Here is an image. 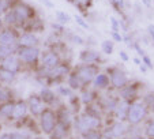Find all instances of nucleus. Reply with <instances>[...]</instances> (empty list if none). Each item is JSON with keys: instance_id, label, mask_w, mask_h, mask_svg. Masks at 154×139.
Returning <instances> with one entry per match:
<instances>
[{"instance_id": "obj_1", "label": "nucleus", "mask_w": 154, "mask_h": 139, "mask_svg": "<svg viewBox=\"0 0 154 139\" xmlns=\"http://www.w3.org/2000/svg\"><path fill=\"white\" fill-rule=\"evenodd\" d=\"M72 127L76 132H79L82 135V134L91 130H101L104 127V120H102V117H98V116L82 112L79 115L74 116Z\"/></svg>"}, {"instance_id": "obj_2", "label": "nucleus", "mask_w": 154, "mask_h": 139, "mask_svg": "<svg viewBox=\"0 0 154 139\" xmlns=\"http://www.w3.org/2000/svg\"><path fill=\"white\" fill-rule=\"evenodd\" d=\"M40 46H27V48H18L17 56L22 61L25 70H29L33 73H37L40 68V57H41Z\"/></svg>"}, {"instance_id": "obj_3", "label": "nucleus", "mask_w": 154, "mask_h": 139, "mask_svg": "<svg viewBox=\"0 0 154 139\" xmlns=\"http://www.w3.org/2000/svg\"><path fill=\"white\" fill-rule=\"evenodd\" d=\"M100 68H101V66H97V64H85V63H81V64L74 66V71H75L76 75H78L79 79H81L83 89L91 86V83H93L96 75L100 73V71H101Z\"/></svg>"}, {"instance_id": "obj_4", "label": "nucleus", "mask_w": 154, "mask_h": 139, "mask_svg": "<svg viewBox=\"0 0 154 139\" xmlns=\"http://www.w3.org/2000/svg\"><path fill=\"white\" fill-rule=\"evenodd\" d=\"M15 17H17V22H18V29H23L29 22L34 20L35 18V11L30 4L23 3V2H19L14 6L12 8Z\"/></svg>"}, {"instance_id": "obj_5", "label": "nucleus", "mask_w": 154, "mask_h": 139, "mask_svg": "<svg viewBox=\"0 0 154 139\" xmlns=\"http://www.w3.org/2000/svg\"><path fill=\"white\" fill-rule=\"evenodd\" d=\"M105 73L109 76V81H111V87L113 90H117L119 91L120 89H123L124 86H127L130 83V78H128L127 73H125L123 68L120 67H108L105 70Z\"/></svg>"}, {"instance_id": "obj_6", "label": "nucleus", "mask_w": 154, "mask_h": 139, "mask_svg": "<svg viewBox=\"0 0 154 139\" xmlns=\"http://www.w3.org/2000/svg\"><path fill=\"white\" fill-rule=\"evenodd\" d=\"M40 128L44 134L51 135L52 131L55 130L56 124H57V117H56V110L55 108L45 107L44 110L40 113Z\"/></svg>"}, {"instance_id": "obj_7", "label": "nucleus", "mask_w": 154, "mask_h": 139, "mask_svg": "<svg viewBox=\"0 0 154 139\" xmlns=\"http://www.w3.org/2000/svg\"><path fill=\"white\" fill-rule=\"evenodd\" d=\"M64 59V56L56 49L55 46H49L48 49L41 52V57H40V68L41 70H48V68H53L55 66H57L61 60ZM38 68V70H40ZM37 70V71H38Z\"/></svg>"}, {"instance_id": "obj_8", "label": "nucleus", "mask_w": 154, "mask_h": 139, "mask_svg": "<svg viewBox=\"0 0 154 139\" xmlns=\"http://www.w3.org/2000/svg\"><path fill=\"white\" fill-rule=\"evenodd\" d=\"M130 132V124H125V122H113L112 124H108L102 130L104 139H120L123 136L128 135Z\"/></svg>"}, {"instance_id": "obj_9", "label": "nucleus", "mask_w": 154, "mask_h": 139, "mask_svg": "<svg viewBox=\"0 0 154 139\" xmlns=\"http://www.w3.org/2000/svg\"><path fill=\"white\" fill-rule=\"evenodd\" d=\"M149 110L143 105V102H132L130 104L128 108V115H127V123L130 125H138L146 119Z\"/></svg>"}, {"instance_id": "obj_10", "label": "nucleus", "mask_w": 154, "mask_h": 139, "mask_svg": "<svg viewBox=\"0 0 154 139\" xmlns=\"http://www.w3.org/2000/svg\"><path fill=\"white\" fill-rule=\"evenodd\" d=\"M142 87H143V85L140 83V82L135 81L134 83H132V82L130 81V83H128L127 86H124L123 89L119 90L120 100H124V101L130 102V104L137 102L138 98H139V91Z\"/></svg>"}, {"instance_id": "obj_11", "label": "nucleus", "mask_w": 154, "mask_h": 139, "mask_svg": "<svg viewBox=\"0 0 154 139\" xmlns=\"http://www.w3.org/2000/svg\"><path fill=\"white\" fill-rule=\"evenodd\" d=\"M20 37V32L17 27H8L4 26L3 30L0 32V45H8L14 46L18 44V40Z\"/></svg>"}, {"instance_id": "obj_12", "label": "nucleus", "mask_w": 154, "mask_h": 139, "mask_svg": "<svg viewBox=\"0 0 154 139\" xmlns=\"http://www.w3.org/2000/svg\"><path fill=\"white\" fill-rule=\"evenodd\" d=\"M79 61L85 64H97V66H101L104 63V59H102L101 53L96 49H91V48H86V49H82L79 52Z\"/></svg>"}, {"instance_id": "obj_13", "label": "nucleus", "mask_w": 154, "mask_h": 139, "mask_svg": "<svg viewBox=\"0 0 154 139\" xmlns=\"http://www.w3.org/2000/svg\"><path fill=\"white\" fill-rule=\"evenodd\" d=\"M0 67H3L4 70H8L11 73L17 74V75H19V74L23 73V71H26L23 64H22V61L19 60V57H18L17 55H12V56H10V57L4 59V60L0 63Z\"/></svg>"}, {"instance_id": "obj_14", "label": "nucleus", "mask_w": 154, "mask_h": 139, "mask_svg": "<svg viewBox=\"0 0 154 139\" xmlns=\"http://www.w3.org/2000/svg\"><path fill=\"white\" fill-rule=\"evenodd\" d=\"M38 94H40L42 102L45 104V107L53 108L55 105L60 104V101H59V96L56 94L55 90H52V87H49V86H42V89L40 90Z\"/></svg>"}, {"instance_id": "obj_15", "label": "nucleus", "mask_w": 154, "mask_h": 139, "mask_svg": "<svg viewBox=\"0 0 154 139\" xmlns=\"http://www.w3.org/2000/svg\"><path fill=\"white\" fill-rule=\"evenodd\" d=\"M26 102H27V108H29V112L32 113V116H40V113L45 108V104L42 102L40 94H37V93H32L27 97Z\"/></svg>"}, {"instance_id": "obj_16", "label": "nucleus", "mask_w": 154, "mask_h": 139, "mask_svg": "<svg viewBox=\"0 0 154 139\" xmlns=\"http://www.w3.org/2000/svg\"><path fill=\"white\" fill-rule=\"evenodd\" d=\"M41 41L35 33H30V32H23L20 33V37L18 40L17 46L18 48H27V46H40Z\"/></svg>"}, {"instance_id": "obj_17", "label": "nucleus", "mask_w": 154, "mask_h": 139, "mask_svg": "<svg viewBox=\"0 0 154 139\" xmlns=\"http://www.w3.org/2000/svg\"><path fill=\"white\" fill-rule=\"evenodd\" d=\"M91 87L98 91H106V90L111 89V81H109V76L105 71H100L96 75L93 83H91Z\"/></svg>"}, {"instance_id": "obj_18", "label": "nucleus", "mask_w": 154, "mask_h": 139, "mask_svg": "<svg viewBox=\"0 0 154 139\" xmlns=\"http://www.w3.org/2000/svg\"><path fill=\"white\" fill-rule=\"evenodd\" d=\"M79 97H81V101L83 105H90L98 101L100 91L90 86V87H86V89H82Z\"/></svg>"}, {"instance_id": "obj_19", "label": "nucleus", "mask_w": 154, "mask_h": 139, "mask_svg": "<svg viewBox=\"0 0 154 139\" xmlns=\"http://www.w3.org/2000/svg\"><path fill=\"white\" fill-rule=\"evenodd\" d=\"M71 128L72 125H68V124H63V123H59L56 124L55 130L52 131L51 134V139H67L70 136V132H71Z\"/></svg>"}, {"instance_id": "obj_20", "label": "nucleus", "mask_w": 154, "mask_h": 139, "mask_svg": "<svg viewBox=\"0 0 154 139\" xmlns=\"http://www.w3.org/2000/svg\"><path fill=\"white\" fill-rule=\"evenodd\" d=\"M27 102L25 100H15L14 104V110H12V119L14 120H20L25 116H27Z\"/></svg>"}, {"instance_id": "obj_21", "label": "nucleus", "mask_w": 154, "mask_h": 139, "mask_svg": "<svg viewBox=\"0 0 154 139\" xmlns=\"http://www.w3.org/2000/svg\"><path fill=\"white\" fill-rule=\"evenodd\" d=\"M128 108H130V102L124 101V100H120L116 109H115V112H113L116 120H119V122H127Z\"/></svg>"}, {"instance_id": "obj_22", "label": "nucleus", "mask_w": 154, "mask_h": 139, "mask_svg": "<svg viewBox=\"0 0 154 139\" xmlns=\"http://www.w3.org/2000/svg\"><path fill=\"white\" fill-rule=\"evenodd\" d=\"M66 85H67L68 87H70L72 91H81L82 89H83V86H82V82H81V79H79V76L76 75V73L74 71V68H72V71H71L70 74H68V76H67V79H66Z\"/></svg>"}, {"instance_id": "obj_23", "label": "nucleus", "mask_w": 154, "mask_h": 139, "mask_svg": "<svg viewBox=\"0 0 154 139\" xmlns=\"http://www.w3.org/2000/svg\"><path fill=\"white\" fill-rule=\"evenodd\" d=\"M18 79V75L8 70H4L3 67H0V83L4 86H10Z\"/></svg>"}, {"instance_id": "obj_24", "label": "nucleus", "mask_w": 154, "mask_h": 139, "mask_svg": "<svg viewBox=\"0 0 154 139\" xmlns=\"http://www.w3.org/2000/svg\"><path fill=\"white\" fill-rule=\"evenodd\" d=\"M82 101H81V97H79V94H72V96L68 98V108H70L71 113H72L74 116L75 115H79L82 110Z\"/></svg>"}, {"instance_id": "obj_25", "label": "nucleus", "mask_w": 154, "mask_h": 139, "mask_svg": "<svg viewBox=\"0 0 154 139\" xmlns=\"http://www.w3.org/2000/svg\"><path fill=\"white\" fill-rule=\"evenodd\" d=\"M8 101H15V90L10 86H0V104Z\"/></svg>"}, {"instance_id": "obj_26", "label": "nucleus", "mask_w": 154, "mask_h": 139, "mask_svg": "<svg viewBox=\"0 0 154 139\" xmlns=\"http://www.w3.org/2000/svg\"><path fill=\"white\" fill-rule=\"evenodd\" d=\"M15 101H8L0 104V116L2 119H12V110H14Z\"/></svg>"}, {"instance_id": "obj_27", "label": "nucleus", "mask_w": 154, "mask_h": 139, "mask_svg": "<svg viewBox=\"0 0 154 139\" xmlns=\"http://www.w3.org/2000/svg\"><path fill=\"white\" fill-rule=\"evenodd\" d=\"M17 51H18V46H8V45H0V63L4 60V59L10 57L12 55H17Z\"/></svg>"}, {"instance_id": "obj_28", "label": "nucleus", "mask_w": 154, "mask_h": 139, "mask_svg": "<svg viewBox=\"0 0 154 139\" xmlns=\"http://www.w3.org/2000/svg\"><path fill=\"white\" fill-rule=\"evenodd\" d=\"M142 102L146 107V109L154 115V93H151V91L146 93L145 96L142 97Z\"/></svg>"}, {"instance_id": "obj_29", "label": "nucleus", "mask_w": 154, "mask_h": 139, "mask_svg": "<svg viewBox=\"0 0 154 139\" xmlns=\"http://www.w3.org/2000/svg\"><path fill=\"white\" fill-rule=\"evenodd\" d=\"M17 3H19V0H0V17L14 8Z\"/></svg>"}, {"instance_id": "obj_30", "label": "nucleus", "mask_w": 154, "mask_h": 139, "mask_svg": "<svg viewBox=\"0 0 154 139\" xmlns=\"http://www.w3.org/2000/svg\"><path fill=\"white\" fill-rule=\"evenodd\" d=\"M56 94H57L59 97L70 98L74 93H72V90H71L70 87L67 86V85H63V83H61V85H57V86H56Z\"/></svg>"}, {"instance_id": "obj_31", "label": "nucleus", "mask_w": 154, "mask_h": 139, "mask_svg": "<svg viewBox=\"0 0 154 139\" xmlns=\"http://www.w3.org/2000/svg\"><path fill=\"white\" fill-rule=\"evenodd\" d=\"M115 51V42L112 40H105L101 42V52L106 56H111Z\"/></svg>"}, {"instance_id": "obj_32", "label": "nucleus", "mask_w": 154, "mask_h": 139, "mask_svg": "<svg viewBox=\"0 0 154 139\" xmlns=\"http://www.w3.org/2000/svg\"><path fill=\"white\" fill-rule=\"evenodd\" d=\"M81 138L82 139H104V135H102L101 130H91L82 134Z\"/></svg>"}, {"instance_id": "obj_33", "label": "nucleus", "mask_w": 154, "mask_h": 139, "mask_svg": "<svg viewBox=\"0 0 154 139\" xmlns=\"http://www.w3.org/2000/svg\"><path fill=\"white\" fill-rule=\"evenodd\" d=\"M55 17H56L57 23H60V25H66V23H68L71 20V17L64 11H56Z\"/></svg>"}, {"instance_id": "obj_34", "label": "nucleus", "mask_w": 154, "mask_h": 139, "mask_svg": "<svg viewBox=\"0 0 154 139\" xmlns=\"http://www.w3.org/2000/svg\"><path fill=\"white\" fill-rule=\"evenodd\" d=\"M145 135L147 138H154V119L149 120L145 127Z\"/></svg>"}, {"instance_id": "obj_35", "label": "nucleus", "mask_w": 154, "mask_h": 139, "mask_svg": "<svg viewBox=\"0 0 154 139\" xmlns=\"http://www.w3.org/2000/svg\"><path fill=\"white\" fill-rule=\"evenodd\" d=\"M111 27H112V32H120V29H122V22H120L117 18L111 17Z\"/></svg>"}, {"instance_id": "obj_36", "label": "nucleus", "mask_w": 154, "mask_h": 139, "mask_svg": "<svg viewBox=\"0 0 154 139\" xmlns=\"http://www.w3.org/2000/svg\"><path fill=\"white\" fill-rule=\"evenodd\" d=\"M132 49L137 52V56H139V57H142V56L146 55L145 49H143L142 46H140V44L138 42V41H134V44H132Z\"/></svg>"}, {"instance_id": "obj_37", "label": "nucleus", "mask_w": 154, "mask_h": 139, "mask_svg": "<svg viewBox=\"0 0 154 139\" xmlns=\"http://www.w3.org/2000/svg\"><path fill=\"white\" fill-rule=\"evenodd\" d=\"M74 19H75V22L78 23V25H79L81 27H83L85 30H89V29H90V26H89V23H87L86 20H85L83 18L81 17V15H75V17H74Z\"/></svg>"}, {"instance_id": "obj_38", "label": "nucleus", "mask_w": 154, "mask_h": 139, "mask_svg": "<svg viewBox=\"0 0 154 139\" xmlns=\"http://www.w3.org/2000/svg\"><path fill=\"white\" fill-rule=\"evenodd\" d=\"M140 59H142V63H143V64H145V66H146V67H147V68H149V70H151V68H153V67H154L153 61H151V59H150V57H149V56H147V55L142 56V57H140Z\"/></svg>"}, {"instance_id": "obj_39", "label": "nucleus", "mask_w": 154, "mask_h": 139, "mask_svg": "<svg viewBox=\"0 0 154 139\" xmlns=\"http://www.w3.org/2000/svg\"><path fill=\"white\" fill-rule=\"evenodd\" d=\"M111 37L113 42H123V36L119 32H111Z\"/></svg>"}, {"instance_id": "obj_40", "label": "nucleus", "mask_w": 154, "mask_h": 139, "mask_svg": "<svg viewBox=\"0 0 154 139\" xmlns=\"http://www.w3.org/2000/svg\"><path fill=\"white\" fill-rule=\"evenodd\" d=\"M91 2L93 0H75V3L78 7H85V8H87V7L91 6Z\"/></svg>"}, {"instance_id": "obj_41", "label": "nucleus", "mask_w": 154, "mask_h": 139, "mask_svg": "<svg viewBox=\"0 0 154 139\" xmlns=\"http://www.w3.org/2000/svg\"><path fill=\"white\" fill-rule=\"evenodd\" d=\"M112 4L116 10H123L124 8V0H112Z\"/></svg>"}, {"instance_id": "obj_42", "label": "nucleus", "mask_w": 154, "mask_h": 139, "mask_svg": "<svg viewBox=\"0 0 154 139\" xmlns=\"http://www.w3.org/2000/svg\"><path fill=\"white\" fill-rule=\"evenodd\" d=\"M119 56L120 59H122V61H124V63H127V61H130V56H128V53L125 52V51H120L119 52Z\"/></svg>"}, {"instance_id": "obj_43", "label": "nucleus", "mask_w": 154, "mask_h": 139, "mask_svg": "<svg viewBox=\"0 0 154 139\" xmlns=\"http://www.w3.org/2000/svg\"><path fill=\"white\" fill-rule=\"evenodd\" d=\"M71 40H72L76 45H83V44H85V40L81 37V36H72V37H71Z\"/></svg>"}, {"instance_id": "obj_44", "label": "nucleus", "mask_w": 154, "mask_h": 139, "mask_svg": "<svg viewBox=\"0 0 154 139\" xmlns=\"http://www.w3.org/2000/svg\"><path fill=\"white\" fill-rule=\"evenodd\" d=\"M41 4H44L45 7H48V8H53L55 7V4L52 3V0H38Z\"/></svg>"}, {"instance_id": "obj_45", "label": "nucleus", "mask_w": 154, "mask_h": 139, "mask_svg": "<svg viewBox=\"0 0 154 139\" xmlns=\"http://www.w3.org/2000/svg\"><path fill=\"white\" fill-rule=\"evenodd\" d=\"M147 32H149V34H150L151 40L154 41V25H149V27H147Z\"/></svg>"}, {"instance_id": "obj_46", "label": "nucleus", "mask_w": 154, "mask_h": 139, "mask_svg": "<svg viewBox=\"0 0 154 139\" xmlns=\"http://www.w3.org/2000/svg\"><path fill=\"white\" fill-rule=\"evenodd\" d=\"M132 60H134V63L137 64V66H140V64H142V59H140L139 56H135V57L132 59Z\"/></svg>"}, {"instance_id": "obj_47", "label": "nucleus", "mask_w": 154, "mask_h": 139, "mask_svg": "<svg viewBox=\"0 0 154 139\" xmlns=\"http://www.w3.org/2000/svg\"><path fill=\"white\" fill-rule=\"evenodd\" d=\"M139 68H140V71H142V73H147V70H149L147 67H146V66H145V64H143V63H142V64H140V66H139Z\"/></svg>"}, {"instance_id": "obj_48", "label": "nucleus", "mask_w": 154, "mask_h": 139, "mask_svg": "<svg viewBox=\"0 0 154 139\" xmlns=\"http://www.w3.org/2000/svg\"><path fill=\"white\" fill-rule=\"evenodd\" d=\"M142 3L145 4L146 7H151V0H142Z\"/></svg>"}, {"instance_id": "obj_49", "label": "nucleus", "mask_w": 154, "mask_h": 139, "mask_svg": "<svg viewBox=\"0 0 154 139\" xmlns=\"http://www.w3.org/2000/svg\"><path fill=\"white\" fill-rule=\"evenodd\" d=\"M3 27H4V22H3V18L0 17V32L3 30Z\"/></svg>"}, {"instance_id": "obj_50", "label": "nucleus", "mask_w": 154, "mask_h": 139, "mask_svg": "<svg viewBox=\"0 0 154 139\" xmlns=\"http://www.w3.org/2000/svg\"><path fill=\"white\" fill-rule=\"evenodd\" d=\"M131 139H145V138L140 135H135V136H131Z\"/></svg>"}, {"instance_id": "obj_51", "label": "nucleus", "mask_w": 154, "mask_h": 139, "mask_svg": "<svg viewBox=\"0 0 154 139\" xmlns=\"http://www.w3.org/2000/svg\"><path fill=\"white\" fill-rule=\"evenodd\" d=\"M32 139H45V138H42V136H34V138H32Z\"/></svg>"}, {"instance_id": "obj_52", "label": "nucleus", "mask_w": 154, "mask_h": 139, "mask_svg": "<svg viewBox=\"0 0 154 139\" xmlns=\"http://www.w3.org/2000/svg\"><path fill=\"white\" fill-rule=\"evenodd\" d=\"M120 139H131L130 136H123V138H120Z\"/></svg>"}, {"instance_id": "obj_53", "label": "nucleus", "mask_w": 154, "mask_h": 139, "mask_svg": "<svg viewBox=\"0 0 154 139\" xmlns=\"http://www.w3.org/2000/svg\"><path fill=\"white\" fill-rule=\"evenodd\" d=\"M2 130H3V125H2V123H0V132H2Z\"/></svg>"}, {"instance_id": "obj_54", "label": "nucleus", "mask_w": 154, "mask_h": 139, "mask_svg": "<svg viewBox=\"0 0 154 139\" xmlns=\"http://www.w3.org/2000/svg\"><path fill=\"white\" fill-rule=\"evenodd\" d=\"M0 86H3V85H2V83H0Z\"/></svg>"}, {"instance_id": "obj_55", "label": "nucleus", "mask_w": 154, "mask_h": 139, "mask_svg": "<svg viewBox=\"0 0 154 139\" xmlns=\"http://www.w3.org/2000/svg\"><path fill=\"white\" fill-rule=\"evenodd\" d=\"M0 119H2V116H0Z\"/></svg>"}]
</instances>
